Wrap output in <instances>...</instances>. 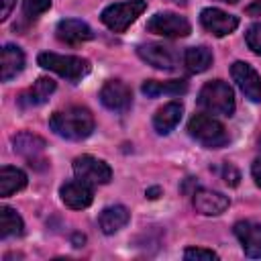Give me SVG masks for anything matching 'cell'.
<instances>
[{
    "label": "cell",
    "mask_w": 261,
    "mask_h": 261,
    "mask_svg": "<svg viewBox=\"0 0 261 261\" xmlns=\"http://www.w3.org/2000/svg\"><path fill=\"white\" fill-rule=\"evenodd\" d=\"M27 186V173L18 167L12 165H4L0 169V196L8 198L14 192H20Z\"/></svg>",
    "instance_id": "7402d4cb"
},
{
    "label": "cell",
    "mask_w": 261,
    "mask_h": 261,
    "mask_svg": "<svg viewBox=\"0 0 261 261\" xmlns=\"http://www.w3.org/2000/svg\"><path fill=\"white\" fill-rule=\"evenodd\" d=\"M49 128L67 141H82L88 139L94 130V116L84 106H67L57 110L49 118Z\"/></svg>",
    "instance_id": "6da1fadb"
},
{
    "label": "cell",
    "mask_w": 261,
    "mask_h": 261,
    "mask_svg": "<svg viewBox=\"0 0 261 261\" xmlns=\"http://www.w3.org/2000/svg\"><path fill=\"white\" fill-rule=\"evenodd\" d=\"M49 8H51V0H22V16L27 22H35Z\"/></svg>",
    "instance_id": "d4e9b609"
},
{
    "label": "cell",
    "mask_w": 261,
    "mask_h": 261,
    "mask_svg": "<svg viewBox=\"0 0 261 261\" xmlns=\"http://www.w3.org/2000/svg\"><path fill=\"white\" fill-rule=\"evenodd\" d=\"M128 220H130V212L124 206H120V204H114V206L104 208L100 212V216H98V224H100V228H102L104 234L118 232L122 226L128 224Z\"/></svg>",
    "instance_id": "d6986e66"
},
{
    "label": "cell",
    "mask_w": 261,
    "mask_h": 261,
    "mask_svg": "<svg viewBox=\"0 0 261 261\" xmlns=\"http://www.w3.org/2000/svg\"><path fill=\"white\" fill-rule=\"evenodd\" d=\"M230 75L245 98H249L251 102H261V77L253 69V65H249L247 61H234L230 65Z\"/></svg>",
    "instance_id": "9c48e42d"
},
{
    "label": "cell",
    "mask_w": 261,
    "mask_h": 261,
    "mask_svg": "<svg viewBox=\"0 0 261 261\" xmlns=\"http://www.w3.org/2000/svg\"><path fill=\"white\" fill-rule=\"evenodd\" d=\"M55 92V82L51 77H39L29 90H24L18 96V106L20 108H35L41 106L49 100V96Z\"/></svg>",
    "instance_id": "e0dca14e"
},
{
    "label": "cell",
    "mask_w": 261,
    "mask_h": 261,
    "mask_svg": "<svg viewBox=\"0 0 261 261\" xmlns=\"http://www.w3.org/2000/svg\"><path fill=\"white\" fill-rule=\"evenodd\" d=\"M220 2H228V4H237L239 0H220Z\"/></svg>",
    "instance_id": "836d02e7"
},
{
    "label": "cell",
    "mask_w": 261,
    "mask_h": 261,
    "mask_svg": "<svg viewBox=\"0 0 261 261\" xmlns=\"http://www.w3.org/2000/svg\"><path fill=\"white\" fill-rule=\"evenodd\" d=\"M245 41L249 45V49L255 55H261V22H253L247 33H245Z\"/></svg>",
    "instance_id": "484cf974"
},
{
    "label": "cell",
    "mask_w": 261,
    "mask_h": 261,
    "mask_svg": "<svg viewBox=\"0 0 261 261\" xmlns=\"http://www.w3.org/2000/svg\"><path fill=\"white\" fill-rule=\"evenodd\" d=\"M188 133L192 139L208 149H220L228 143V133L224 124L208 114H194L188 122Z\"/></svg>",
    "instance_id": "277c9868"
},
{
    "label": "cell",
    "mask_w": 261,
    "mask_h": 261,
    "mask_svg": "<svg viewBox=\"0 0 261 261\" xmlns=\"http://www.w3.org/2000/svg\"><path fill=\"white\" fill-rule=\"evenodd\" d=\"M55 35L61 43H67V45H80V43H86V41L94 39V33L88 27V22H84L80 18L59 20L57 27H55Z\"/></svg>",
    "instance_id": "5bb4252c"
},
{
    "label": "cell",
    "mask_w": 261,
    "mask_h": 261,
    "mask_svg": "<svg viewBox=\"0 0 261 261\" xmlns=\"http://www.w3.org/2000/svg\"><path fill=\"white\" fill-rule=\"evenodd\" d=\"M222 177H224V181L228 184V186H239V179H241V173L237 171V167L232 165V163H224L222 165Z\"/></svg>",
    "instance_id": "83f0119b"
},
{
    "label": "cell",
    "mask_w": 261,
    "mask_h": 261,
    "mask_svg": "<svg viewBox=\"0 0 261 261\" xmlns=\"http://www.w3.org/2000/svg\"><path fill=\"white\" fill-rule=\"evenodd\" d=\"M259 149H261V141H259Z\"/></svg>",
    "instance_id": "e575fe53"
},
{
    "label": "cell",
    "mask_w": 261,
    "mask_h": 261,
    "mask_svg": "<svg viewBox=\"0 0 261 261\" xmlns=\"http://www.w3.org/2000/svg\"><path fill=\"white\" fill-rule=\"evenodd\" d=\"M2 2V12H0V20H6L8 16H10V10H12V6H14V2L16 0H0Z\"/></svg>",
    "instance_id": "f1b7e54d"
},
{
    "label": "cell",
    "mask_w": 261,
    "mask_h": 261,
    "mask_svg": "<svg viewBox=\"0 0 261 261\" xmlns=\"http://www.w3.org/2000/svg\"><path fill=\"white\" fill-rule=\"evenodd\" d=\"M100 102L104 108H108L112 112H126L133 104V92L124 82L108 80L100 88Z\"/></svg>",
    "instance_id": "ba28073f"
},
{
    "label": "cell",
    "mask_w": 261,
    "mask_h": 261,
    "mask_svg": "<svg viewBox=\"0 0 261 261\" xmlns=\"http://www.w3.org/2000/svg\"><path fill=\"white\" fill-rule=\"evenodd\" d=\"M192 204H194L196 212H200L204 216H218L228 208L230 200H228V196H224L216 190L200 188L192 194Z\"/></svg>",
    "instance_id": "4fadbf2b"
},
{
    "label": "cell",
    "mask_w": 261,
    "mask_h": 261,
    "mask_svg": "<svg viewBox=\"0 0 261 261\" xmlns=\"http://www.w3.org/2000/svg\"><path fill=\"white\" fill-rule=\"evenodd\" d=\"M147 31L161 37H188L192 33V27L186 16H179L175 12H157L147 20Z\"/></svg>",
    "instance_id": "52a82bcc"
},
{
    "label": "cell",
    "mask_w": 261,
    "mask_h": 261,
    "mask_svg": "<svg viewBox=\"0 0 261 261\" xmlns=\"http://www.w3.org/2000/svg\"><path fill=\"white\" fill-rule=\"evenodd\" d=\"M59 196H61V202L71 208V210H84L92 204L94 200V190L90 184L82 181V179H73V181H67L61 186L59 190Z\"/></svg>",
    "instance_id": "7c38bea8"
},
{
    "label": "cell",
    "mask_w": 261,
    "mask_h": 261,
    "mask_svg": "<svg viewBox=\"0 0 261 261\" xmlns=\"http://www.w3.org/2000/svg\"><path fill=\"white\" fill-rule=\"evenodd\" d=\"M22 232H24V222L20 214L10 206H2L0 208V239L20 237Z\"/></svg>",
    "instance_id": "cb8c5ba5"
},
{
    "label": "cell",
    "mask_w": 261,
    "mask_h": 261,
    "mask_svg": "<svg viewBox=\"0 0 261 261\" xmlns=\"http://www.w3.org/2000/svg\"><path fill=\"white\" fill-rule=\"evenodd\" d=\"M181 114H184L181 102H167V104H163L155 112V116H153V128L159 135H169L177 126V122L181 120Z\"/></svg>",
    "instance_id": "ac0fdd59"
},
{
    "label": "cell",
    "mask_w": 261,
    "mask_h": 261,
    "mask_svg": "<svg viewBox=\"0 0 261 261\" xmlns=\"http://www.w3.org/2000/svg\"><path fill=\"white\" fill-rule=\"evenodd\" d=\"M200 22L214 37L230 35L239 27V18L234 14H228V12H224L220 8H212V6L210 8H204L200 12Z\"/></svg>",
    "instance_id": "8fae6325"
},
{
    "label": "cell",
    "mask_w": 261,
    "mask_h": 261,
    "mask_svg": "<svg viewBox=\"0 0 261 261\" xmlns=\"http://www.w3.org/2000/svg\"><path fill=\"white\" fill-rule=\"evenodd\" d=\"M198 104L210 114L232 116V112H234L232 88L222 80H212L202 86V90L198 94Z\"/></svg>",
    "instance_id": "3957f363"
},
{
    "label": "cell",
    "mask_w": 261,
    "mask_h": 261,
    "mask_svg": "<svg viewBox=\"0 0 261 261\" xmlns=\"http://www.w3.org/2000/svg\"><path fill=\"white\" fill-rule=\"evenodd\" d=\"M234 234L241 241V247L247 257L259 259L261 257V224L251 220H241L234 224Z\"/></svg>",
    "instance_id": "9a60e30c"
},
{
    "label": "cell",
    "mask_w": 261,
    "mask_h": 261,
    "mask_svg": "<svg viewBox=\"0 0 261 261\" xmlns=\"http://www.w3.org/2000/svg\"><path fill=\"white\" fill-rule=\"evenodd\" d=\"M137 55L149 63L155 69H165L171 71L177 65V55L171 47L163 45V43H143L137 47Z\"/></svg>",
    "instance_id": "30bf717a"
},
{
    "label": "cell",
    "mask_w": 261,
    "mask_h": 261,
    "mask_svg": "<svg viewBox=\"0 0 261 261\" xmlns=\"http://www.w3.org/2000/svg\"><path fill=\"white\" fill-rule=\"evenodd\" d=\"M184 259L188 261H212L218 259V255L212 249H202V247H188L184 251Z\"/></svg>",
    "instance_id": "4316f807"
},
{
    "label": "cell",
    "mask_w": 261,
    "mask_h": 261,
    "mask_svg": "<svg viewBox=\"0 0 261 261\" xmlns=\"http://www.w3.org/2000/svg\"><path fill=\"white\" fill-rule=\"evenodd\" d=\"M251 173H253V179H255V184L261 188V159H257V161L251 165Z\"/></svg>",
    "instance_id": "f546056e"
},
{
    "label": "cell",
    "mask_w": 261,
    "mask_h": 261,
    "mask_svg": "<svg viewBox=\"0 0 261 261\" xmlns=\"http://www.w3.org/2000/svg\"><path fill=\"white\" fill-rule=\"evenodd\" d=\"M141 92L149 98H157L161 94L167 96H179L188 92V82L186 80H169V82H157V80H147L141 86Z\"/></svg>",
    "instance_id": "44dd1931"
},
{
    "label": "cell",
    "mask_w": 261,
    "mask_h": 261,
    "mask_svg": "<svg viewBox=\"0 0 261 261\" xmlns=\"http://www.w3.org/2000/svg\"><path fill=\"white\" fill-rule=\"evenodd\" d=\"M147 8L145 0H126V2H116L110 4L102 10L100 20L114 33H124Z\"/></svg>",
    "instance_id": "5b68a950"
},
{
    "label": "cell",
    "mask_w": 261,
    "mask_h": 261,
    "mask_svg": "<svg viewBox=\"0 0 261 261\" xmlns=\"http://www.w3.org/2000/svg\"><path fill=\"white\" fill-rule=\"evenodd\" d=\"M73 173L77 179L90 186H104L112 179V169L106 161L94 155H80L73 159Z\"/></svg>",
    "instance_id": "8992f818"
},
{
    "label": "cell",
    "mask_w": 261,
    "mask_h": 261,
    "mask_svg": "<svg viewBox=\"0 0 261 261\" xmlns=\"http://www.w3.org/2000/svg\"><path fill=\"white\" fill-rule=\"evenodd\" d=\"M2 82H10L24 69V53L18 45L6 43L2 47Z\"/></svg>",
    "instance_id": "ffe728a7"
},
{
    "label": "cell",
    "mask_w": 261,
    "mask_h": 261,
    "mask_svg": "<svg viewBox=\"0 0 261 261\" xmlns=\"http://www.w3.org/2000/svg\"><path fill=\"white\" fill-rule=\"evenodd\" d=\"M45 147H47L45 139H41L39 135L29 133V130H22V133H18V135L12 137V149H14V153L20 155V157H24V159H29L31 165H33V161H37L43 155Z\"/></svg>",
    "instance_id": "2e32d148"
},
{
    "label": "cell",
    "mask_w": 261,
    "mask_h": 261,
    "mask_svg": "<svg viewBox=\"0 0 261 261\" xmlns=\"http://www.w3.org/2000/svg\"><path fill=\"white\" fill-rule=\"evenodd\" d=\"M37 63L43 69H49L61 77H65L71 84H77L80 80H84L90 73V61L77 55H59V53H51V51H43L37 57Z\"/></svg>",
    "instance_id": "7a4b0ae2"
},
{
    "label": "cell",
    "mask_w": 261,
    "mask_h": 261,
    "mask_svg": "<svg viewBox=\"0 0 261 261\" xmlns=\"http://www.w3.org/2000/svg\"><path fill=\"white\" fill-rule=\"evenodd\" d=\"M184 63L188 67V71L192 73H202L212 65V51L204 45L198 47H188L184 53Z\"/></svg>",
    "instance_id": "603a6c76"
},
{
    "label": "cell",
    "mask_w": 261,
    "mask_h": 261,
    "mask_svg": "<svg viewBox=\"0 0 261 261\" xmlns=\"http://www.w3.org/2000/svg\"><path fill=\"white\" fill-rule=\"evenodd\" d=\"M145 194H147V198H151V200H155V198H157V196L161 194V188H157V186H153V188H149V190H147Z\"/></svg>",
    "instance_id": "1f68e13d"
},
{
    "label": "cell",
    "mask_w": 261,
    "mask_h": 261,
    "mask_svg": "<svg viewBox=\"0 0 261 261\" xmlns=\"http://www.w3.org/2000/svg\"><path fill=\"white\" fill-rule=\"evenodd\" d=\"M84 243H86V237L84 234H73V245L75 247H82Z\"/></svg>",
    "instance_id": "d6a6232c"
},
{
    "label": "cell",
    "mask_w": 261,
    "mask_h": 261,
    "mask_svg": "<svg viewBox=\"0 0 261 261\" xmlns=\"http://www.w3.org/2000/svg\"><path fill=\"white\" fill-rule=\"evenodd\" d=\"M245 12H247L249 16H261V0H255L253 4H249V6L245 8Z\"/></svg>",
    "instance_id": "4dcf8cb0"
}]
</instances>
